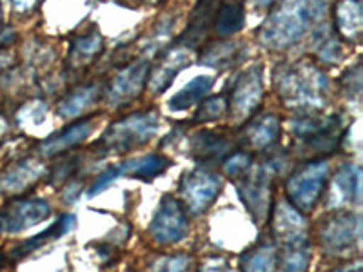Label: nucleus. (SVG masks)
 Returning <instances> with one entry per match:
<instances>
[{
	"mask_svg": "<svg viewBox=\"0 0 363 272\" xmlns=\"http://www.w3.org/2000/svg\"><path fill=\"white\" fill-rule=\"evenodd\" d=\"M342 57L343 50L340 37L329 33V37H323L322 40L318 42V60H322L325 64H336L342 60Z\"/></svg>",
	"mask_w": 363,
	"mask_h": 272,
	"instance_id": "473e14b6",
	"label": "nucleus"
},
{
	"mask_svg": "<svg viewBox=\"0 0 363 272\" xmlns=\"http://www.w3.org/2000/svg\"><path fill=\"white\" fill-rule=\"evenodd\" d=\"M264 98V67L252 66L235 80L229 106L235 118H249Z\"/></svg>",
	"mask_w": 363,
	"mask_h": 272,
	"instance_id": "f8f14e48",
	"label": "nucleus"
},
{
	"mask_svg": "<svg viewBox=\"0 0 363 272\" xmlns=\"http://www.w3.org/2000/svg\"><path fill=\"white\" fill-rule=\"evenodd\" d=\"M0 232H2V223H0Z\"/></svg>",
	"mask_w": 363,
	"mask_h": 272,
	"instance_id": "79ce46f5",
	"label": "nucleus"
},
{
	"mask_svg": "<svg viewBox=\"0 0 363 272\" xmlns=\"http://www.w3.org/2000/svg\"><path fill=\"white\" fill-rule=\"evenodd\" d=\"M222 180L216 173L196 167L180 181L182 200L193 215H202L218 198Z\"/></svg>",
	"mask_w": 363,
	"mask_h": 272,
	"instance_id": "1a4fd4ad",
	"label": "nucleus"
},
{
	"mask_svg": "<svg viewBox=\"0 0 363 272\" xmlns=\"http://www.w3.org/2000/svg\"><path fill=\"white\" fill-rule=\"evenodd\" d=\"M220 0H199L191 13L189 24L186 31L177 38L178 45H184L186 50H196L209 37L211 29L215 26L216 9Z\"/></svg>",
	"mask_w": 363,
	"mask_h": 272,
	"instance_id": "dca6fc26",
	"label": "nucleus"
},
{
	"mask_svg": "<svg viewBox=\"0 0 363 272\" xmlns=\"http://www.w3.org/2000/svg\"><path fill=\"white\" fill-rule=\"evenodd\" d=\"M0 17H2V8H0Z\"/></svg>",
	"mask_w": 363,
	"mask_h": 272,
	"instance_id": "37998d69",
	"label": "nucleus"
},
{
	"mask_svg": "<svg viewBox=\"0 0 363 272\" xmlns=\"http://www.w3.org/2000/svg\"><path fill=\"white\" fill-rule=\"evenodd\" d=\"M160 129V115L157 111H142L118 120L108 128L95 149L102 154L128 153L131 149L147 144Z\"/></svg>",
	"mask_w": 363,
	"mask_h": 272,
	"instance_id": "7ed1b4c3",
	"label": "nucleus"
},
{
	"mask_svg": "<svg viewBox=\"0 0 363 272\" xmlns=\"http://www.w3.org/2000/svg\"><path fill=\"white\" fill-rule=\"evenodd\" d=\"M4 265H6V256H2V254H0V268L4 267Z\"/></svg>",
	"mask_w": 363,
	"mask_h": 272,
	"instance_id": "a19ab883",
	"label": "nucleus"
},
{
	"mask_svg": "<svg viewBox=\"0 0 363 272\" xmlns=\"http://www.w3.org/2000/svg\"><path fill=\"white\" fill-rule=\"evenodd\" d=\"M149 71H151V62H149L147 57L138 58L120 71L106 91V98H108L109 106L120 108V106H125V103L138 98L147 86Z\"/></svg>",
	"mask_w": 363,
	"mask_h": 272,
	"instance_id": "9b49d317",
	"label": "nucleus"
},
{
	"mask_svg": "<svg viewBox=\"0 0 363 272\" xmlns=\"http://www.w3.org/2000/svg\"><path fill=\"white\" fill-rule=\"evenodd\" d=\"M227 113V100L223 95L209 96L200 103L199 111L194 113V122L196 124H207V122H218Z\"/></svg>",
	"mask_w": 363,
	"mask_h": 272,
	"instance_id": "7c9ffc66",
	"label": "nucleus"
},
{
	"mask_svg": "<svg viewBox=\"0 0 363 272\" xmlns=\"http://www.w3.org/2000/svg\"><path fill=\"white\" fill-rule=\"evenodd\" d=\"M309 244L281 247L280 254H278V264L281 265L284 272H306L309 267Z\"/></svg>",
	"mask_w": 363,
	"mask_h": 272,
	"instance_id": "c756f323",
	"label": "nucleus"
},
{
	"mask_svg": "<svg viewBox=\"0 0 363 272\" xmlns=\"http://www.w3.org/2000/svg\"><path fill=\"white\" fill-rule=\"evenodd\" d=\"M272 171L274 169L269 164H252L242 176L233 180L240 198L256 223L265 222L271 212Z\"/></svg>",
	"mask_w": 363,
	"mask_h": 272,
	"instance_id": "423d86ee",
	"label": "nucleus"
},
{
	"mask_svg": "<svg viewBox=\"0 0 363 272\" xmlns=\"http://www.w3.org/2000/svg\"><path fill=\"white\" fill-rule=\"evenodd\" d=\"M363 265L362 261H352V264H347V265H342V267H336L333 268L330 272H363Z\"/></svg>",
	"mask_w": 363,
	"mask_h": 272,
	"instance_id": "4c0bfd02",
	"label": "nucleus"
},
{
	"mask_svg": "<svg viewBox=\"0 0 363 272\" xmlns=\"http://www.w3.org/2000/svg\"><path fill=\"white\" fill-rule=\"evenodd\" d=\"M345 91L351 98H359V95H362V67H359V64H356L345 74Z\"/></svg>",
	"mask_w": 363,
	"mask_h": 272,
	"instance_id": "f704fd0d",
	"label": "nucleus"
},
{
	"mask_svg": "<svg viewBox=\"0 0 363 272\" xmlns=\"http://www.w3.org/2000/svg\"><path fill=\"white\" fill-rule=\"evenodd\" d=\"M272 234L278 239L280 247L309 244L306 218L289 202H280L274 207V212H272Z\"/></svg>",
	"mask_w": 363,
	"mask_h": 272,
	"instance_id": "4468645a",
	"label": "nucleus"
},
{
	"mask_svg": "<svg viewBox=\"0 0 363 272\" xmlns=\"http://www.w3.org/2000/svg\"><path fill=\"white\" fill-rule=\"evenodd\" d=\"M240 47L242 45L238 42H216V44L206 47L203 55L200 57V64L209 67H218V69L235 66V62H238L240 53H242Z\"/></svg>",
	"mask_w": 363,
	"mask_h": 272,
	"instance_id": "cd10ccee",
	"label": "nucleus"
},
{
	"mask_svg": "<svg viewBox=\"0 0 363 272\" xmlns=\"http://www.w3.org/2000/svg\"><path fill=\"white\" fill-rule=\"evenodd\" d=\"M51 216V205L42 198H13L6 203L0 215L2 229L11 234L26 231L29 227L38 225Z\"/></svg>",
	"mask_w": 363,
	"mask_h": 272,
	"instance_id": "ddd939ff",
	"label": "nucleus"
},
{
	"mask_svg": "<svg viewBox=\"0 0 363 272\" xmlns=\"http://www.w3.org/2000/svg\"><path fill=\"white\" fill-rule=\"evenodd\" d=\"M151 238L160 245H171L182 242L189 232V218L184 209V203L167 194L158 205L155 218L149 227Z\"/></svg>",
	"mask_w": 363,
	"mask_h": 272,
	"instance_id": "0eeeda50",
	"label": "nucleus"
},
{
	"mask_svg": "<svg viewBox=\"0 0 363 272\" xmlns=\"http://www.w3.org/2000/svg\"><path fill=\"white\" fill-rule=\"evenodd\" d=\"M129 2H136V4H153V2H158V0H129Z\"/></svg>",
	"mask_w": 363,
	"mask_h": 272,
	"instance_id": "ea45409f",
	"label": "nucleus"
},
{
	"mask_svg": "<svg viewBox=\"0 0 363 272\" xmlns=\"http://www.w3.org/2000/svg\"><path fill=\"white\" fill-rule=\"evenodd\" d=\"M40 0H11L13 8L17 9L21 13H28V11H33L37 8V4Z\"/></svg>",
	"mask_w": 363,
	"mask_h": 272,
	"instance_id": "e433bc0d",
	"label": "nucleus"
},
{
	"mask_svg": "<svg viewBox=\"0 0 363 272\" xmlns=\"http://www.w3.org/2000/svg\"><path fill=\"white\" fill-rule=\"evenodd\" d=\"M274 2H277V0H255V4L258 6V8H271Z\"/></svg>",
	"mask_w": 363,
	"mask_h": 272,
	"instance_id": "58836bf2",
	"label": "nucleus"
},
{
	"mask_svg": "<svg viewBox=\"0 0 363 272\" xmlns=\"http://www.w3.org/2000/svg\"><path fill=\"white\" fill-rule=\"evenodd\" d=\"M274 87L287 106L296 109H320L329 96V80L313 60H300L274 74Z\"/></svg>",
	"mask_w": 363,
	"mask_h": 272,
	"instance_id": "f03ea898",
	"label": "nucleus"
},
{
	"mask_svg": "<svg viewBox=\"0 0 363 272\" xmlns=\"http://www.w3.org/2000/svg\"><path fill=\"white\" fill-rule=\"evenodd\" d=\"M335 26L338 35L349 42L362 38L363 13L359 0H338L335 8Z\"/></svg>",
	"mask_w": 363,
	"mask_h": 272,
	"instance_id": "5701e85b",
	"label": "nucleus"
},
{
	"mask_svg": "<svg viewBox=\"0 0 363 272\" xmlns=\"http://www.w3.org/2000/svg\"><path fill=\"white\" fill-rule=\"evenodd\" d=\"M231 132L225 129L218 131H200L193 135L189 140V154L200 164H213V162L225 160L233 151Z\"/></svg>",
	"mask_w": 363,
	"mask_h": 272,
	"instance_id": "2eb2a0df",
	"label": "nucleus"
},
{
	"mask_svg": "<svg viewBox=\"0 0 363 272\" xmlns=\"http://www.w3.org/2000/svg\"><path fill=\"white\" fill-rule=\"evenodd\" d=\"M102 47L104 38L96 29L89 31V33L77 35L71 42L69 55H67V67L73 71L86 69L102 53Z\"/></svg>",
	"mask_w": 363,
	"mask_h": 272,
	"instance_id": "4be33fe9",
	"label": "nucleus"
},
{
	"mask_svg": "<svg viewBox=\"0 0 363 272\" xmlns=\"http://www.w3.org/2000/svg\"><path fill=\"white\" fill-rule=\"evenodd\" d=\"M73 225H74V216L64 215L62 218L58 220L57 223H53V225H51L48 231L40 232V234L33 236V238H29L28 242L21 244L17 249H13L11 256L15 258V260H18V258H24V256H28L29 252H33V251H37V249H40L42 245L50 244V242H53V239L64 236L67 231H69V229H73Z\"/></svg>",
	"mask_w": 363,
	"mask_h": 272,
	"instance_id": "a878e982",
	"label": "nucleus"
},
{
	"mask_svg": "<svg viewBox=\"0 0 363 272\" xmlns=\"http://www.w3.org/2000/svg\"><path fill=\"white\" fill-rule=\"evenodd\" d=\"M255 164V157L249 151H236L231 153L223 160V171L231 180H236L238 176L245 173V171Z\"/></svg>",
	"mask_w": 363,
	"mask_h": 272,
	"instance_id": "2f4dec72",
	"label": "nucleus"
},
{
	"mask_svg": "<svg viewBox=\"0 0 363 272\" xmlns=\"http://www.w3.org/2000/svg\"><path fill=\"white\" fill-rule=\"evenodd\" d=\"M362 200V169L358 165L345 164L333 178L327 207L342 209L351 203H359Z\"/></svg>",
	"mask_w": 363,
	"mask_h": 272,
	"instance_id": "f3484780",
	"label": "nucleus"
},
{
	"mask_svg": "<svg viewBox=\"0 0 363 272\" xmlns=\"http://www.w3.org/2000/svg\"><path fill=\"white\" fill-rule=\"evenodd\" d=\"M362 220L351 210H340L325 220L320 231L322 247L329 254H347L359 244Z\"/></svg>",
	"mask_w": 363,
	"mask_h": 272,
	"instance_id": "6e6552de",
	"label": "nucleus"
},
{
	"mask_svg": "<svg viewBox=\"0 0 363 272\" xmlns=\"http://www.w3.org/2000/svg\"><path fill=\"white\" fill-rule=\"evenodd\" d=\"M189 62L191 55L186 47H178V50L165 53L164 58L158 62V66L151 67V71H149L147 86L149 89H151V93H153V95L164 93V91L171 86L174 76H177L184 67L189 66Z\"/></svg>",
	"mask_w": 363,
	"mask_h": 272,
	"instance_id": "a211bd4d",
	"label": "nucleus"
},
{
	"mask_svg": "<svg viewBox=\"0 0 363 272\" xmlns=\"http://www.w3.org/2000/svg\"><path fill=\"white\" fill-rule=\"evenodd\" d=\"M329 173L330 164L325 158H314L294 169L285 183V193L291 205L300 210L301 215L313 210L329 181Z\"/></svg>",
	"mask_w": 363,
	"mask_h": 272,
	"instance_id": "39448f33",
	"label": "nucleus"
},
{
	"mask_svg": "<svg viewBox=\"0 0 363 272\" xmlns=\"http://www.w3.org/2000/svg\"><path fill=\"white\" fill-rule=\"evenodd\" d=\"M171 162L160 154H147V157L133 158V160L124 162V164L111 165L108 169L104 171L95 183L89 187V196H96L100 191L109 187L115 180L120 176H129V178H138V180H151V178L158 176L169 167Z\"/></svg>",
	"mask_w": 363,
	"mask_h": 272,
	"instance_id": "9d476101",
	"label": "nucleus"
},
{
	"mask_svg": "<svg viewBox=\"0 0 363 272\" xmlns=\"http://www.w3.org/2000/svg\"><path fill=\"white\" fill-rule=\"evenodd\" d=\"M329 0H280L258 29L260 42L269 50H287L298 44L325 15Z\"/></svg>",
	"mask_w": 363,
	"mask_h": 272,
	"instance_id": "f257e3e1",
	"label": "nucleus"
},
{
	"mask_svg": "<svg viewBox=\"0 0 363 272\" xmlns=\"http://www.w3.org/2000/svg\"><path fill=\"white\" fill-rule=\"evenodd\" d=\"M100 96V87L96 84H89V86L77 87L74 91H71L69 95L58 103L57 113L62 118H73V116H79L80 113L86 111L87 108H91L93 103L99 100Z\"/></svg>",
	"mask_w": 363,
	"mask_h": 272,
	"instance_id": "393cba45",
	"label": "nucleus"
},
{
	"mask_svg": "<svg viewBox=\"0 0 363 272\" xmlns=\"http://www.w3.org/2000/svg\"><path fill=\"white\" fill-rule=\"evenodd\" d=\"M200 272H231V268L223 258H209L202 264Z\"/></svg>",
	"mask_w": 363,
	"mask_h": 272,
	"instance_id": "c9c22d12",
	"label": "nucleus"
},
{
	"mask_svg": "<svg viewBox=\"0 0 363 272\" xmlns=\"http://www.w3.org/2000/svg\"><path fill=\"white\" fill-rule=\"evenodd\" d=\"M245 22V8L244 0H220L218 9H216L215 26L213 29L216 31L220 38L233 37L244 28Z\"/></svg>",
	"mask_w": 363,
	"mask_h": 272,
	"instance_id": "b1692460",
	"label": "nucleus"
},
{
	"mask_svg": "<svg viewBox=\"0 0 363 272\" xmlns=\"http://www.w3.org/2000/svg\"><path fill=\"white\" fill-rule=\"evenodd\" d=\"M278 267V251L274 245H258L242 256L244 272H274Z\"/></svg>",
	"mask_w": 363,
	"mask_h": 272,
	"instance_id": "c85d7f7f",
	"label": "nucleus"
},
{
	"mask_svg": "<svg viewBox=\"0 0 363 272\" xmlns=\"http://www.w3.org/2000/svg\"><path fill=\"white\" fill-rule=\"evenodd\" d=\"M44 164L35 158H26V160L17 162V164L9 167L2 178H0V189L8 191V193H21L37 183L44 176Z\"/></svg>",
	"mask_w": 363,
	"mask_h": 272,
	"instance_id": "412c9836",
	"label": "nucleus"
},
{
	"mask_svg": "<svg viewBox=\"0 0 363 272\" xmlns=\"http://www.w3.org/2000/svg\"><path fill=\"white\" fill-rule=\"evenodd\" d=\"M213 84H215L213 76H196L169 100V109L171 111H184V109L193 108L194 103H199L209 93Z\"/></svg>",
	"mask_w": 363,
	"mask_h": 272,
	"instance_id": "bb28decb",
	"label": "nucleus"
},
{
	"mask_svg": "<svg viewBox=\"0 0 363 272\" xmlns=\"http://www.w3.org/2000/svg\"><path fill=\"white\" fill-rule=\"evenodd\" d=\"M191 258L186 254L177 256H162L157 261H153L151 271L153 272H187L191 267Z\"/></svg>",
	"mask_w": 363,
	"mask_h": 272,
	"instance_id": "72a5a7b5",
	"label": "nucleus"
},
{
	"mask_svg": "<svg viewBox=\"0 0 363 272\" xmlns=\"http://www.w3.org/2000/svg\"><path fill=\"white\" fill-rule=\"evenodd\" d=\"M242 144L252 151H265L280 136V118L277 115H262L244 125Z\"/></svg>",
	"mask_w": 363,
	"mask_h": 272,
	"instance_id": "aec40b11",
	"label": "nucleus"
},
{
	"mask_svg": "<svg viewBox=\"0 0 363 272\" xmlns=\"http://www.w3.org/2000/svg\"><path fill=\"white\" fill-rule=\"evenodd\" d=\"M93 129H95L93 118L82 120V122H77L73 125H67L64 131L57 132V135L50 136L48 140L42 142L38 145V151H40L42 157H58V154L66 153V151H69V149L77 147L84 140H87V136L93 132Z\"/></svg>",
	"mask_w": 363,
	"mask_h": 272,
	"instance_id": "6ab92c4d",
	"label": "nucleus"
},
{
	"mask_svg": "<svg viewBox=\"0 0 363 272\" xmlns=\"http://www.w3.org/2000/svg\"><path fill=\"white\" fill-rule=\"evenodd\" d=\"M291 132L296 138L300 151L314 158H323L336 151L342 140V120L336 115L320 116L306 113L294 118Z\"/></svg>",
	"mask_w": 363,
	"mask_h": 272,
	"instance_id": "20e7f679",
	"label": "nucleus"
}]
</instances>
